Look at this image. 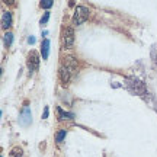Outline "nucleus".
<instances>
[{
  "label": "nucleus",
  "instance_id": "1",
  "mask_svg": "<svg viewBox=\"0 0 157 157\" xmlns=\"http://www.w3.org/2000/svg\"><path fill=\"white\" fill-rule=\"evenodd\" d=\"M76 68H77V61L74 58H71V57L64 58L63 64L60 66V78H61L63 83L64 84L68 83V80L71 77V74L76 71Z\"/></svg>",
  "mask_w": 157,
  "mask_h": 157
},
{
  "label": "nucleus",
  "instance_id": "2",
  "mask_svg": "<svg viewBox=\"0 0 157 157\" xmlns=\"http://www.w3.org/2000/svg\"><path fill=\"white\" fill-rule=\"evenodd\" d=\"M89 9L84 7V6H77L74 9V15H73V23L74 25H82L89 19Z\"/></svg>",
  "mask_w": 157,
  "mask_h": 157
},
{
  "label": "nucleus",
  "instance_id": "3",
  "mask_svg": "<svg viewBox=\"0 0 157 157\" xmlns=\"http://www.w3.org/2000/svg\"><path fill=\"white\" fill-rule=\"evenodd\" d=\"M127 87H128L129 92H132L135 95H143V93H146V89H144V84L140 83V82H137V80H128V83H127Z\"/></svg>",
  "mask_w": 157,
  "mask_h": 157
},
{
  "label": "nucleus",
  "instance_id": "4",
  "mask_svg": "<svg viewBox=\"0 0 157 157\" xmlns=\"http://www.w3.org/2000/svg\"><path fill=\"white\" fill-rule=\"evenodd\" d=\"M63 41H64V47L66 48H70L74 42V31L71 26H67V28L63 31Z\"/></svg>",
  "mask_w": 157,
  "mask_h": 157
},
{
  "label": "nucleus",
  "instance_id": "5",
  "mask_svg": "<svg viewBox=\"0 0 157 157\" xmlns=\"http://www.w3.org/2000/svg\"><path fill=\"white\" fill-rule=\"evenodd\" d=\"M39 67V56L35 51H31L28 54V68L31 71H36Z\"/></svg>",
  "mask_w": 157,
  "mask_h": 157
},
{
  "label": "nucleus",
  "instance_id": "6",
  "mask_svg": "<svg viewBox=\"0 0 157 157\" xmlns=\"http://www.w3.org/2000/svg\"><path fill=\"white\" fill-rule=\"evenodd\" d=\"M31 121H32V118H31V109L26 106L22 111L21 117H19V124H21V125H23V127H26V125H29V124H31Z\"/></svg>",
  "mask_w": 157,
  "mask_h": 157
},
{
  "label": "nucleus",
  "instance_id": "7",
  "mask_svg": "<svg viewBox=\"0 0 157 157\" xmlns=\"http://www.w3.org/2000/svg\"><path fill=\"white\" fill-rule=\"evenodd\" d=\"M10 25H12V13L10 12H3V15H2V28L7 29L10 28Z\"/></svg>",
  "mask_w": 157,
  "mask_h": 157
},
{
  "label": "nucleus",
  "instance_id": "8",
  "mask_svg": "<svg viewBox=\"0 0 157 157\" xmlns=\"http://www.w3.org/2000/svg\"><path fill=\"white\" fill-rule=\"evenodd\" d=\"M48 54H50V41L48 39H44L42 41V45H41V56L44 60L48 58Z\"/></svg>",
  "mask_w": 157,
  "mask_h": 157
},
{
  "label": "nucleus",
  "instance_id": "9",
  "mask_svg": "<svg viewBox=\"0 0 157 157\" xmlns=\"http://www.w3.org/2000/svg\"><path fill=\"white\" fill-rule=\"evenodd\" d=\"M57 113H58V119H60V121H64V119H71V118H74L73 113L63 111V109H61L60 106L57 108Z\"/></svg>",
  "mask_w": 157,
  "mask_h": 157
},
{
  "label": "nucleus",
  "instance_id": "10",
  "mask_svg": "<svg viewBox=\"0 0 157 157\" xmlns=\"http://www.w3.org/2000/svg\"><path fill=\"white\" fill-rule=\"evenodd\" d=\"M22 156V148H19V147H13L9 153V157H21Z\"/></svg>",
  "mask_w": 157,
  "mask_h": 157
},
{
  "label": "nucleus",
  "instance_id": "11",
  "mask_svg": "<svg viewBox=\"0 0 157 157\" xmlns=\"http://www.w3.org/2000/svg\"><path fill=\"white\" fill-rule=\"evenodd\" d=\"M66 135H67V131L66 129H61V131H58L56 135V141L57 143H61L64 138H66Z\"/></svg>",
  "mask_w": 157,
  "mask_h": 157
},
{
  "label": "nucleus",
  "instance_id": "12",
  "mask_svg": "<svg viewBox=\"0 0 157 157\" xmlns=\"http://www.w3.org/2000/svg\"><path fill=\"white\" fill-rule=\"evenodd\" d=\"M12 41H13V35H12L10 32H7V34L5 35V45H6V47H10Z\"/></svg>",
  "mask_w": 157,
  "mask_h": 157
},
{
  "label": "nucleus",
  "instance_id": "13",
  "mask_svg": "<svg viewBox=\"0 0 157 157\" xmlns=\"http://www.w3.org/2000/svg\"><path fill=\"white\" fill-rule=\"evenodd\" d=\"M52 5H54L52 0H42V2H41V7H42V9H50Z\"/></svg>",
  "mask_w": 157,
  "mask_h": 157
},
{
  "label": "nucleus",
  "instance_id": "14",
  "mask_svg": "<svg viewBox=\"0 0 157 157\" xmlns=\"http://www.w3.org/2000/svg\"><path fill=\"white\" fill-rule=\"evenodd\" d=\"M48 19H50V12L47 10V12L44 13V16L41 17V25H45V23L48 22Z\"/></svg>",
  "mask_w": 157,
  "mask_h": 157
},
{
  "label": "nucleus",
  "instance_id": "15",
  "mask_svg": "<svg viewBox=\"0 0 157 157\" xmlns=\"http://www.w3.org/2000/svg\"><path fill=\"white\" fill-rule=\"evenodd\" d=\"M48 113H50V108L45 106V109H44V115H42V119H47V118H48Z\"/></svg>",
  "mask_w": 157,
  "mask_h": 157
},
{
  "label": "nucleus",
  "instance_id": "16",
  "mask_svg": "<svg viewBox=\"0 0 157 157\" xmlns=\"http://www.w3.org/2000/svg\"><path fill=\"white\" fill-rule=\"evenodd\" d=\"M28 42H29V44H35V38H34V36H29Z\"/></svg>",
  "mask_w": 157,
  "mask_h": 157
}]
</instances>
